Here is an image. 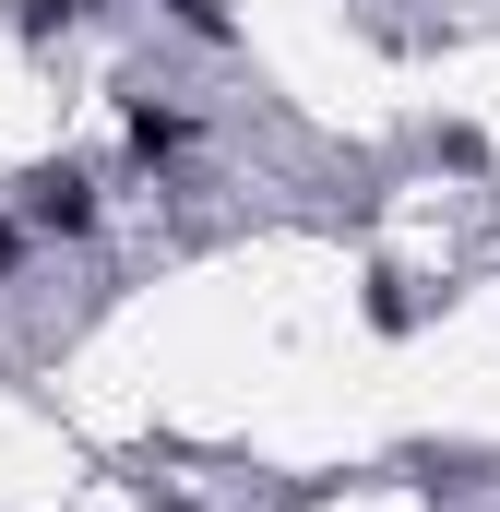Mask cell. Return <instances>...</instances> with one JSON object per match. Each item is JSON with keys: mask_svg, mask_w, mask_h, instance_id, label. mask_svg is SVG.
Instances as JSON below:
<instances>
[{"mask_svg": "<svg viewBox=\"0 0 500 512\" xmlns=\"http://www.w3.org/2000/svg\"><path fill=\"white\" fill-rule=\"evenodd\" d=\"M12 215H24V239H60V251H84V239L108 227V191H96V167H84V155H48V167H24Z\"/></svg>", "mask_w": 500, "mask_h": 512, "instance_id": "6da1fadb", "label": "cell"}, {"mask_svg": "<svg viewBox=\"0 0 500 512\" xmlns=\"http://www.w3.org/2000/svg\"><path fill=\"white\" fill-rule=\"evenodd\" d=\"M191 143H203V120H191V108H167V96H143V84H120V155L143 167V179H167V167H179Z\"/></svg>", "mask_w": 500, "mask_h": 512, "instance_id": "7a4b0ae2", "label": "cell"}, {"mask_svg": "<svg viewBox=\"0 0 500 512\" xmlns=\"http://www.w3.org/2000/svg\"><path fill=\"white\" fill-rule=\"evenodd\" d=\"M84 12H96V0H0L12 48H60V36H84Z\"/></svg>", "mask_w": 500, "mask_h": 512, "instance_id": "3957f363", "label": "cell"}, {"mask_svg": "<svg viewBox=\"0 0 500 512\" xmlns=\"http://www.w3.org/2000/svg\"><path fill=\"white\" fill-rule=\"evenodd\" d=\"M155 12H167L191 48H239V12H227V0H155Z\"/></svg>", "mask_w": 500, "mask_h": 512, "instance_id": "277c9868", "label": "cell"}, {"mask_svg": "<svg viewBox=\"0 0 500 512\" xmlns=\"http://www.w3.org/2000/svg\"><path fill=\"white\" fill-rule=\"evenodd\" d=\"M370 322H381V334H417V298H405V274H370Z\"/></svg>", "mask_w": 500, "mask_h": 512, "instance_id": "5b68a950", "label": "cell"}, {"mask_svg": "<svg viewBox=\"0 0 500 512\" xmlns=\"http://www.w3.org/2000/svg\"><path fill=\"white\" fill-rule=\"evenodd\" d=\"M24 251H36V239H24V215H0V286L24 274Z\"/></svg>", "mask_w": 500, "mask_h": 512, "instance_id": "8992f818", "label": "cell"}]
</instances>
